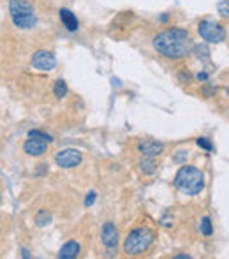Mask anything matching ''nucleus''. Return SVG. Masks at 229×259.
<instances>
[{
	"label": "nucleus",
	"instance_id": "f257e3e1",
	"mask_svg": "<svg viewBox=\"0 0 229 259\" xmlns=\"http://www.w3.org/2000/svg\"><path fill=\"white\" fill-rule=\"evenodd\" d=\"M152 45L155 52L169 60H180V58L189 57L194 50V41L191 34L187 28L181 27H171L164 32H159L152 39Z\"/></svg>",
	"mask_w": 229,
	"mask_h": 259
},
{
	"label": "nucleus",
	"instance_id": "f03ea898",
	"mask_svg": "<svg viewBox=\"0 0 229 259\" xmlns=\"http://www.w3.org/2000/svg\"><path fill=\"white\" fill-rule=\"evenodd\" d=\"M205 185V173L196 166H189V164H181L176 177H174V187L187 196H198L199 192H203Z\"/></svg>",
	"mask_w": 229,
	"mask_h": 259
},
{
	"label": "nucleus",
	"instance_id": "7ed1b4c3",
	"mask_svg": "<svg viewBox=\"0 0 229 259\" xmlns=\"http://www.w3.org/2000/svg\"><path fill=\"white\" fill-rule=\"evenodd\" d=\"M154 240L155 233L150 228H136L127 235L123 242V252L127 256H141L147 250H150Z\"/></svg>",
	"mask_w": 229,
	"mask_h": 259
},
{
	"label": "nucleus",
	"instance_id": "20e7f679",
	"mask_svg": "<svg viewBox=\"0 0 229 259\" xmlns=\"http://www.w3.org/2000/svg\"><path fill=\"white\" fill-rule=\"evenodd\" d=\"M9 14L14 27L21 30H30L37 25L34 6L28 0H9Z\"/></svg>",
	"mask_w": 229,
	"mask_h": 259
},
{
	"label": "nucleus",
	"instance_id": "39448f33",
	"mask_svg": "<svg viewBox=\"0 0 229 259\" xmlns=\"http://www.w3.org/2000/svg\"><path fill=\"white\" fill-rule=\"evenodd\" d=\"M198 34L208 45H220L226 41V28L213 20H201L198 23Z\"/></svg>",
	"mask_w": 229,
	"mask_h": 259
},
{
	"label": "nucleus",
	"instance_id": "423d86ee",
	"mask_svg": "<svg viewBox=\"0 0 229 259\" xmlns=\"http://www.w3.org/2000/svg\"><path fill=\"white\" fill-rule=\"evenodd\" d=\"M83 160V154L76 148H64L55 155V162L58 167H64V169H72V167L79 166Z\"/></svg>",
	"mask_w": 229,
	"mask_h": 259
},
{
	"label": "nucleus",
	"instance_id": "0eeeda50",
	"mask_svg": "<svg viewBox=\"0 0 229 259\" xmlns=\"http://www.w3.org/2000/svg\"><path fill=\"white\" fill-rule=\"evenodd\" d=\"M30 64H32V67L37 69V71L48 72V71H53V69H55L57 58H55V55H53L52 52L39 50V52H35L34 55H32Z\"/></svg>",
	"mask_w": 229,
	"mask_h": 259
},
{
	"label": "nucleus",
	"instance_id": "6e6552de",
	"mask_svg": "<svg viewBox=\"0 0 229 259\" xmlns=\"http://www.w3.org/2000/svg\"><path fill=\"white\" fill-rule=\"evenodd\" d=\"M101 242L106 249L113 250L118 247V229L113 222H106L101 229Z\"/></svg>",
	"mask_w": 229,
	"mask_h": 259
},
{
	"label": "nucleus",
	"instance_id": "1a4fd4ad",
	"mask_svg": "<svg viewBox=\"0 0 229 259\" xmlns=\"http://www.w3.org/2000/svg\"><path fill=\"white\" fill-rule=\"evenodd\" d=\"M48 141L44 140H37V138H28L23 145V150L27 155L30 157H41L44 154H48Z\"/></svg>",
	"mask_w": 229,
	"mask_h": 259
},
{
	"label": "nucleus",
	"instance_id": "9d476101",
	"mask_svg": "<svg viewBox=\"0 0 229 259\" xmlns=\"http://www.w3.org/2000/svg\"><path fill=\"white\" fill-rule=\"evenodd\" d=\"M58 18H60L62 25H64V27L67 28L69 32H78L79 21H78L76 14L72 13L71 9H65V7H62V9L58 11Z\"/></svg>",
	"mask_w": 229,
	"mask_h": 259
},
{
	"label": "nucleus",
	"instance_id": "9b49d317",
	"mask_svg": "<svg viewBox=\"0 0 229 259\" xmlns=\"http://www.w3.org/2000/svg\"><path fill=\"white\" fill-rule=\"evenodd\" d=\"M138 150H140V154L147 155V157H157L162 154V150H164V145L159 143V141H141L140 145H138Z\"/></svg>",
	"mask_w": 229,
	"mask_h": 259
},
{
	"label": "nucleus",
	"instance_id": "f8f14e48",
	"mask_svg": "<svg viewBox=\"0 0 229 259\" xmlns=\"http://www.w3.org/2000/svg\"><path fill=\"white\" fill-rule=\"evenodd\" d=\"M79 256V243L74 242V240H71V242H67L65 245H62L60 252H58V257L60 259H74Z\"/></svg>",
	"mask_w": 229,
	"mask_h": 259
},
{
	"label": "nucleus",
	"instance_id": "ddd939ff",
	"mask_svg": "<svg viewBox=\"0 0 229 259\" xmlns=\"http://www.w3.org/2000/svg\"><path fill=\"white\" fill-rule=\"evenodd\" d=\"M140 171L145 175V177H150V175H154L155 171H157V162H155V157H147L143 155L140 159Z\"/></svg>",
	"mask_w": 229,
	"mask_h": 259
},
{
	"label": "nucleus",
	"instance_id": "4468645a",
	"mask_svg": "<svg viewBox=\"0 0 229 259\" xmlns=\"http://www.w3.org/2000/svg\"><path fill=\"white\" fill-rule=\"evenodd\" d=\"M35 224H37L39 228H44V226L52 224V213H50L48 210H39L37 213H35Z\"/></svg>",
	"mask_w": 229,
	"mask_h": 259
},
{
	"label": "nucleus",
	"instance_id": "2eb2a0df",
	"mask_svg": "<svg viewBox=\"0 0 229 259\" xmlns=\"http://www.w3.org/2000/svg\"><path fill=\"white\" fill-rule=\"evenodd\" d=\"M53 94H55L57 99H64L67 96V83L64 79H57L55 87H53Z\"/></svg>",
	"mask_w": 229,
	"mask_h": 259
},
{
	"label": "nucleus",
	"instance_id": "dca6fc26",
	"mask_svg": "<svg viewBox=\"0 0 229 259\" xmlns=\"http://www.w3.org/2000/svg\"><path fill=\"white\" fill-rule=\"evenodd\" d=\"M217 92H219V89H217L215 85H212V83H208V81L203 83L201 94L206 97V99H210V97H215V96H217Z\"/></svg>",
	"mask_w": 229,
	"mask_h": 259
},
{
	"label": "nucleus",
	"instance_id": "f3484780",
	"mask_svg": "<svg viewBox=\"0 0 229 259\" xmlns=\"http://www.w3.org/2000/svg\"><path fill=\"white\" fill-rule=\"evenodd\" d=\"M192 53H196L198 58H203V60H208L210 58V50H208V46H206V42L205 45H194Z\"/></svg>",
	"mask_w": 229,
	"mask_h": 259
},
{
	"label": "nucleus",
	"instance_id": "a211bd4d",
	"mask_svg": "<svg viewBox=\"0 0 229 259\" xmlns=\"http://www.w3.org/2000/svg\"><path fill=\"white\" fill-rule=\"evenodd\" d=\"M217 13L222 20H229V0H220L217 4Z\"/></svg>",
	"mask_w": 229,
	"mask_h": 259
},
{
	"label": "nucleus",
	"instance_id": "6ab92c4d",
	"mask_svg": "<svg viewBox=\"0 0 229 259\" xmlns=\"http://www.w3.org/2000/svg\"><path fill=\"white\" fill-rule=\"evenodd\" d=\"M189 154H191V152L184 150V148H181V150H178L176 154H173V162L174 164H187Z\"/></svg>",
	"mask_w": 229,
	"mask_h": 259
},
{
	"label": "nucleus",
	"instance_id": "aec40b11",
	"mask_svg": "<svg viewBox=\"0 0 229 259\" xmlns=\"http://www.w3.org/2000/svg\"><path fill=\"white\" fill-rule=\"evenodd\" d=\"M201 233L205 236H212L213 235V228H212V221H210V217H203L201 219Z\"/></svg>",
	"mask_w": 229,
	"mask_h": 259
},
{
	"label": "nucleus",
	"instance_id": "412c9836",
	"mask_svg": "<svg viewBox=\"0 0 229 259\" xmlns=\"http://www.w3.org/2000/svg\"><path fill=\"white\" fill-rule=\"evenodd\" d=\"M28 138H37V140H44V141H48V143H52L53 141V138L50 136V134L42 133V131H37V129L28 131Z\"/></svg>",
	"mask_w": 229,
	"mask_h": 259
},
{
	"label": "nucleus",
	"instance_id": "4be33fe9",
	"mask_svg": "<svg viewBox=\"0 0 229 259\" xmlns=\"http://www.w3.org/2000/svg\"><path fill=\"white\" fill-rule=\"evenodd\" d=\"M196 143H198V147L201 148V150L213 152V145H212V141H210L208 138H198V140H196Z\"/></svg>",
	"mask_w": 229,
	"mask_h": 259
},
{
	"label": "nucleus",
	"instance_id": "5701e85b",
	"mask_svg": "<svg viewBox=\"0 0 229 259\" xmlns=\"http://www.w3.org/2000/svg\"><path fill=\"white\" fill-rule=\"evenodd\" d=\"M96 198H97V192L90 191L88 194H86V198H85V206H92L94 201H96Z\"/></svg>",
	"mask_w": 229,
	"mask_h": 259
},
{
	"label": "nucleus",
	"instance_id": "b1692460",
	"mask_svg": "<svg viewBox=\"0 0 229 259\" xmlns=\"http://www.w3.org/2000/svg\"><path fill=\"white\" fill-rule=\"evenodd\" d=\"M178 79H180L181 83H189L192 79V76H191V72H189V71H180V72H178Z\"/></svg>",
	"mask_w": 229,
	"mask_h": 259
},
{
	"label": "nucleus",
	"instance_id": "393cba45",
	"mask_svg": "<svg viewBox=\"0 0 229 259\" xmlns=\"http://www.w3.org/2000/svg\"><path fill=\"white\" fill-rule=\"evenodd\" d=\"M44 175H48V164H39L35 169V177H44Z\"/></svg>",
	"mask_w": 229,
	"mask_h": 259
},
{
	"label": "nucleus",
	"instance_id": "a878e982",
	"mask_svg": "<svg viewBox=\"0 0 229 259\" xmlns=\"http://www.w3.org/2000/svg\"><path fill=\"white\" fill-rule=\"evenodd\" d=\"M208 78H210V74L206 71H201V72H198V74H196V79H198V81H201V83L208 81Z\"/></svg>",
	"mask_w": 229,
	"mask_h": 259
},
{
	"label": "nucleus",
	"instance_id": "bb28decb",
	"mask_svg": "<svg viewBox=\"0 0 229 259\" xmlns=\"http://www.w3.org/2000/svg\"><path fill=\"white\" fill-rule=\"evenodd\" d=\"M168 20H169V14L168 13H164V14H161V16H159V21H161V23H166Z\"/></svg>",
	"mask_w": 229,
	"mask_h": 259
},
{
	"label": "nucleus",
	"instance_id": "cd10ccee",
	"mask_svg": "<svg viewBox=\"0 0 229 259\" xmlns=\"http://www.w3.org/2000/svg\"><path fill=\"white\" fill-rule=\"evenodd\" d=\"M21 256H23L25 259L30 257V252H28V249H21Z\"/></svg>",
	"mask_w": 229,
	"mask_h": 259
},
{
	"label": "nucleus",
	"instance_id": "c85d7f7f",
	"mask_svg": "<svg viewBox=\"0 0 229 259\" xmlns=\"http://www.w3.org/2000/svg\"><path fill=\"white\" fill-rule=\"evenodd\" d=\"M191 256H187V254H178V256H174V259H189Z\"/></svg>",
	"mask_w": 229,
	"mask_h": 259
},
{
	"label": "nucleus",
	"instance_id": "c756f323",
	"mask_svg": "<svg viewBox=\"0 0 229 259\" xmlns=\"http://www.w3.org/2000/svg\"><path fill=\"white\" fill-rule=\"evenodd\" d=\"M226 94H227V97H229V89H227V90H226Z\"/></svg>",
	"mask_w": 229,
	"mask_h": 259
}]
</instances>
